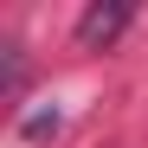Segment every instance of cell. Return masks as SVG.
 Returning <instances> with one entry per match:
<instances>
[{
    "mask_svg": "<svg viewBox=\"0 0 148 148\" xmlns=\"http://www.w3.org/2000/svg\"><path fill=\"white\" fill-rule=\"evenodd\" d=\"M129 19H135L129 0H110V7L97 0V7H84V19H77V45H84V52H97V45H110L122 26H129Z\"/></svg>",
    "mask_w": 148,
    "mask_h": 148,
    "instance_id": "cell-1",
    "label": "cell"
},
{
    "mask_svg": "<svg viewBox=\"0 0 148 148\" xmlns=\"http://www.w3.org/2000/svg\"><path fill=\"white\" fill-rule=\"evenodd\" d=\"M45 129H58V110H39V116L26 122V135H45Z\"/></svg>",
    "mask_w": 148,
    "mask_h": 148,
    "instance_id": "cell-2",
    "label": "cell"
}]
</instances>
